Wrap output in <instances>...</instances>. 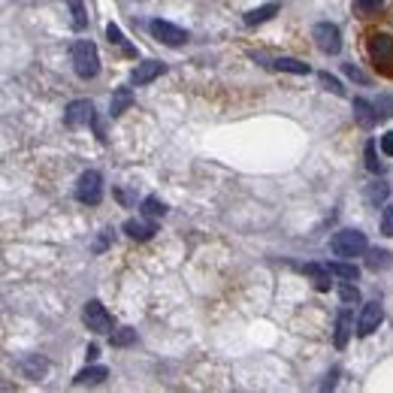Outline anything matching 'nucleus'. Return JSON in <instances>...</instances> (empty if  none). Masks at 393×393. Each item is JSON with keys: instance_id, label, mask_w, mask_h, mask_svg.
<instances>
[{"instance_id": "31", "label": "nucleus", "mask_w": 393, "mask_h": 393, "mask_svg": "<svg viewBox=\"0 0 393 393\" xmlns=\"http://www.w3.org/2000/svg\"><path fill=\"white\" fill-rule=\"evenodd\" d=\"M321 82H324V88H327V91L342 94V85H339V79H333V76H330V73H321Z\"/></svg>"}, {"instance_id": "23", "label": "nucleus", "mask_w": 393, "mask_h": 393, "mask_svg": "<svg viewBox=\"0 0 393 393\" xmlns=\"http://www.w3.org/2000/svg\"><path fill=\"white\" fill-rule=\"evenodd\" d=\"M143 212L148 215V218H163V215H167V206H163L158 197H146L143 200Z\"/></svg>"}, {"instance_id": "24", "label": "nucleus", "mask_w": 393, "mask_h": 393, "mask_svg": "<svg viewBox=\"0 0 393 393\" xmlns=\"http://www.w3.org/2000/svg\"><path fill=\"white\" fill-rule=\"evenodd\" d=\"M70 12H73V28L82 31L88 24V16H85V4L82 0H70Z\"/></svg>"}, {"instance_id": "4", "label": "nucleus", "mask_w": 393, "mask_h": 393, "mask_svg": "<svg viewBox=\"0 0 393 393\" xmlns=\"http://www.w3.org/2000/svg\"><path fill=\"white\" fill-rule=\"evenodd\" d=\"M76 200L88 203V206H97L103 200V179H100L97 170H88L79 175V182H76Z\"/></svg>"}, {"instance_id": "18", "label": "nucleus", "mask_w": 393, "mask_h": 393, "mask_svg": "<svg viewBox=\"0 0 393 393\" xmlns=\"http://www.w3.org/2000/svg\"><path fill=\"white\" fill-rule=\"evenodd\" d=\"M275 70H285V73H300V76H309V64H302L297 58H275L272 61Z\"/></svg>"}, {"instance_id": "6", "label": "nucleus", "mask_w": 393, "mask_h": 393, "mask_svg": "<svg viewBox=\"0 0 393 393\" xmlns=\"http://www.w3.org/2000/svg\"><path fill=\"white\" fill-rule=\"evenodd\" d=\"M82 321H85V327L91 330V333H109V330H112V315L106 312V306L100 300L88 302L85 312H82Z\"/></svg>"}, {"instance_id": "7", "label": "nucleus", "mask_w": 393, "mask_h": 393, "mask_svg": "<svg viewBox=\"0 0 393 393\" xmlns=\"http://www.w3.org/2000/svg\"><path fill=\"white\" fill-rule=\"evenodd\" d=\"M148 31H151V36L155 40H160L163 46H182V43H188V31H182V28H175V24H170V21H151L148 24Z\"/></svg>"}, {"instance_id": "16", "label": "nucleus", "mask_w": 393, "mask_h": 393, "mask_svg": "<svg viewBox=\"0 0 393 393\" xmlns=\"http://www.w3.org/2000/svg\"><path fill=\"white\" fill-rule=\"evenodd\" d=\"M278 12V4H266V6H257V9H251V12H245V24H263V21H270L272 16Z\"/></svg>"}, {"instance_id": "34", "label": "nucleus", "mask_w": 393, "mask_h": 393, "mask_svg": "<svg viewBox=\"0 0 393 393\" xmlns=\"http://www.w3.org/2000/svg\"><path fill=\"white\" fill-rule=\"evenodd\" d=\"M345 73H348V76H354V79H357V82H366V76H363L357 67H354V64H345Z\"/></svg>"}, {"instance_id": "2", "label": "nucleus", "mask_w": 393, "mask_h": 393, "mask_svg": "<svg viewBox=\"0 0 393 393\" xmlns=\"http://www.w3.org/2000/svg\"><path fill=\"white\" fill-rule=\"evenodd\" d=\"M73 70L76 76H82V79H94L100 73V55H97V46L91 40H79L73 46Z\"/></svg>"}, {"instance_id": "29", "label": "nucleus", "mask_w": 393, "mask_h": 393, "mask_svg": "<svg viewBox=\"0 0 393 393\" xmlns=\"http://www.w3.org/2000/svg\"><path fill=\"white\" fill-rule=\"evenodd\" d=\"M382 4H384V0H354V6H357L363 16H372V12H378V9H382Z\"/></svg>"}, {"instance_id": "25", "label": "nucleus", "mask_w": 393, "mask_h": 393, "mask_svg": "<svg viewBox=\"0 0 393 393\" xmlns=\"http://www.w3.org/2000/svg\"><path fill=\"white\" fill-rule=\"evenodd\" d=\"M133 342H136V330H131V327L112 333V345H116V348H128V345H133Z\"/></svg>"}, {"instance_id": "33", "label": "nucleus", "mask_w": 393, "mask_h": 393, "mask_svg": "<svg viewBox=\"0 0 393 393\" xmlns=\"http://www.w3.org/2000/svg\"><path fill=\"white\" fill-rule=\"evenodd\" d=\"M382 148H384L387 158H393V133H384V136H382Z\"/></svg>"}, {"instance_id": "11", "label": "nucleus", "mask_w": 393, "mask_h": 393, "mask_svg": "<svg viewBox=\"0 0 393 393\" xmlns=\"http://www.w3.org/2000/svg\"><path fill=\"white\" fill-rule=\"evenodd\" d=\"M167 70L160 64V61H143V64H136V70L131 73V82L133 85H148L151 79H158V76Z\"/></svg>"}, {"instance_id": "13", "label": "nucleus", "mask_w": 393, "mask_h": 393, "mask_svg": "<svg viewBox=\"0 0 393 393\" xmlns=\"http://www.w3.org/2000/svg\"><path fill=\"white\" fill-rule=\"evenodd\" d=\"M351 327H354V315H351L348 309H342L339 318H336V348H345V345H348Z\"/></svg>"}, {"instance_id": "27", "label": "nucleus", "mask_w": 393, "mask_h": 393, "mask_svg": "<svg viewBox=\"0 0 393 393\" xmlns=\"http://www.w3.org/2000/svg\"><path fill=\"white\" fill-rule=\"evenodd\" d=\"M366 170H369V173H382L384 170V163L378 160V155H375V143H366Z\"/></svg>"}, {"instance_id": "26", "label": "nucleus", "mask_w": 393, "mask_h": 393, "mask_svg": "<svg viewBox=\"0 0 393 393\" xmlns=\"http://www.w3.org/2000/svg\"><path fill=\"white\" fill-rule=\"evenodd\" d=\"M106 36H109V43H116V46H121V49H124V52H128V55H136V52H133V49L128 46V40H124V34L118 31V24H106Z\"/></svg>"}, {"instance_id": "17", "label": "nucleus", "mask_w": 393, "mask_h": 393, "mask_svg": "<svg viewBox=\"0 0 393 393\" xmlns=\"http://www.w3.org/2000/svg\"><path fill=\"white\" fill-rule=\"evenodd\" d=\"M106 375H109L106 366H88V369H82L76 375V384H100Z\"/></svg>"}, {"instance_id": "19", "label": "nucleus", "mask_w": 393, "mask_h": 393, "mask_svg": "<svg viewBox=\"0 0 393 393\" xmlns=\"http://www.w3.org/2000/svg\"><path fill=\"white\" fill-rule=\"evenodd\" d=\"M306 272L315 278V287H318V290H327V287H330V275H333V272H330V266L309 263V266H306Z\"/></svg>"}, {"instance_id": "15", "label": "nucleus", "mask_w": 393, "mask_h": 393, "mask_svg": "<svg viewBox=\"0 0 393 393\" xmlns=\"http://www.w3.org/2000/svg\"><path fill=\"white\" fill-rule=\"evenodd\" d=\"M393 263V255L384 248H366V266L369 270H387V266Z\"/></svg>"}, {"instance_id": "8", "label": "nucleus", "mask_w": 393, "mask_h": 393, "mask_svg": "<svg viewBox=\"0 0 393 393\" xmlns=\"http://www.w3.org/2000/svg\"><path fill=\"white\" fill-rule=\"evenodd\" d=\"M382 321H384V309H382V302H378V300L366 302V306H363V315H360V321H357V336H363V339H366V336H372Z\"/></svg>"}, {"instance_id": "20", "label": "nucleus", "mask_w": 393, "mask_h": 393, "mask_svg": "<svg viewBox=\"0 0 393 393\" xmlns=\"http://www.w3.org/2000/svg\"><path fill=\"white\" fill-rule=\"evenodd\" d=\"M46 360H40V357H28V360H21L19 363V369L24 372V375H28V378H40L43 372H46Z\"/></svg>"}, {"instance_id": "10", "label": "nucleus", "mask_w": 393, "mask_h": 393, "mask_svg": "<svg viewBox=\"0 0 393 393\" xmlns=\"http://www.w3.org/2000/svg\"><path fill=\"white\" fill-rule=\"evenodd\" d=\"M124 233H128L131 239H136V243H146V239H151L158 233V224H155V218H148V221L131 218V221H124Z\"/></svg>"}, {"instance_id": "14", "label": "nucleus", "mask_w": 393, "mask_h": 393, "mask_svg": "<svg viewBox=\"0 0 393 393\" xmlns=\"http://www.w3.org/2000/svg\"><path fill=\"white\" fill-rule=\"evenodd\" d=\"M131 103H133L131 88H118V91L112 94V100H109V116H112V118H118L121 112H128V109H131Z\"/></svg>"}, {"instance_id": "30", "label": "nucleus", "mask_w": 393, "mask_h": 393, "mask_svg": "<svg viewBox=\"0 0 393 393\" xmlns=\"http://www.w3.org/2000/svg\"><path fill=\"white\" fill-rule=\"evenodd\" d=\"M382 233L384 236H393V203L384 209V215H382Z\"/></svg>"}, {"instance_id": "32", "label": "nucleus", "mask_w": 393, "mask_h": 393, "mask_svg": "<svg viewBox=\"0 0 393 393\" xmlns=\"http://www.w3.org/2000/svg\"><path fill=\"white\" fill-rule=\"evenodd\" d=\"M378 116H393V97H384V100H378Z\"/></svg>"}, {"instance_id": "28", "label": "nucleus", "mask_w": 393, "mask_h": 393, "mask_svg": "<svg viewBox=\"0 0 393 393\" xmlns=\"http://www.w3.org/2000/svg\"><path fill=\"white\" fill-rule=\"evenodd\" d=\"M339 297L345 300V302H357L360 300V290H357V285H351L348 278H345V282H339Z\"/></svg>"}, {"instance_id": "12", "label": "nucleus", "mask_w": 393, "mask_h": 393, "mask_svg": "<svg viewBox=\"0 0 393 393\" xmlns=\"http://www.w3.org/2000/svg\"><path fill=\"white\" fill-rule=\"evenodd\" d=\"M354 118H357L363 128H372V124L378 121V106H372L369 100L357 97V100H354Z\"/></svg>"}, {"instance_id": "9", "label": "nucleus", "mask_w": 393, "mask_h": 393, "mask_svg": "<svg viewBox=\"0 0 393 393\" xmlns=\"http://www.w3.org/2000/svg\"><path fill=\"white\" fill-rule=\"evenodd\" d=\"M64 121L70 124V128H79V124L94 121V103L91 100H73V103L67 106V112H64Z\"/></svg>"}, {"instance_id": "22", "label": "nucleus", "mask_w": 393, "mask_h": 393, "mask_svg": "<svg viewBox=\"0 0 393 393\" xmlns=\"http://www.w3.org/2000/svg\"><path fill=\"white\" fill-rule=\"evenodd\" d=\"M387 194H390V188H387L384 182H372L369 188H366V200H369L372 206H375V203H384Z\"/></svg>"}, {"instance_id": "5", "label": "nucleus", "mask_w": 393, "mask_h": 393, "mask_svg": "<svg viewBox=\"0 0 393 393\" xmlns=\"http://www.w3.org/2000/svg\"><path fill=\"white\" fill-rule=\"evenodd\" d=\"M312 40H315V46H318L324 55H339V49H342V31L336 28L333 21H318V24L312 28Z\"/></svg>"}, {"instance_id": "21", "label": "nucleus", "mask_w": 393, "mask_h": 393, "mask_svg": "<svg viewBox=\"0 0 393 393\" xmlns=\"http://www.w3.org/2000/svg\"><path fill=\"white\" fill-rule=\"evenodd\" d=\"M330 266V272L333 275H339V278H348V282H357V266L354 263H327Z\"/></svg>"}, {"instance_id": "1", "label": "nucleus", "mask_w": 393, "mask_h": 393, "mask_svg": "<svg viewBox=\"0 0 393 393\" xmlns=\"http://www.w3.org/2000/svg\"><path fill=\"white\" fill-rule=\"evenodd\" d=\"M369 248L366 245V233H360V230H339V233H333V239H330V251H333L336 257H342V260H354V257H360L363 251Z\"/></svg>"}, {"instance_id": "3", "label": "nucleus", "mask_w": 393, "mask_h": 393, "mask_svg": "<svg viewBox=\"0 0 393 393\" xmlns=\"http://www.w3.org/2000/svg\"><path fill=\"white\" fill-rule=\"evenodd\" d=\"M366 52H369L372 64L384 76H393V36L390 34H369Z\"/></svg>"}]
</instances>
